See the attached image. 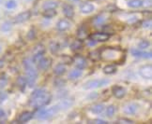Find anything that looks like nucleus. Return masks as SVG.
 Returning a JSON list of instances; mask_svg holds the SVG:
<instances>
[{"mask_svg": "<svg viewBox=\"0 0 152 124\" xmlns=\"http://www.w3.org/2000/svg\"><path fill=\"white\" fill-rule=\"evenodd\" d=\"M23 66H24L25 71H26V85L28 87H34L36 80L38 79V70L34 66V62L32 61L31 58H26L23 61Z\"/></svg>", "mask_w": 152, "mask_h": 124, "instance_id": "nucleus-1", "label": "nucleus"}, {"mask_svg": "<svg viewBox=\"0 0 152 124\" xmlns=\"http://www.w3.org/2000/svg\"><path fill=\"white\" fill-rule=\"evenodd\" d=\"M52 101V95L51 93H49L47 91L45 92H43L42 94L34 97V98H30V102H29V105H30L31 107L33 108H42L44 106L48 105Z\"/></svg>", "mask_w": 152, "mask_h": 124, "instance_id": "nucleus-2", "label": "nucleus"}, {"mask_svg": "<svg viewBox=\"0 0 152 124\" xmlns=\"http://www.w3.org/2000/svg\"><path fill=\"white\" fill-rule=\"evenodd\" d=\"M100 54H101V58H102V60L107 62L119 61L121 58H126V56L122 54L121 50L113 48H105L102 50Z\"/></svg>", "mask_w": 152, "mask_h": 124, "instance_id": "nucleus-3", "label": "nucleus"}, {"mask_svg": "<svg viewBox=\"0 0 152 124\" xmlns=\"http://www.w3.org/2000/svg\"><path fill=\"white\" fill-rule=\"evenodd\" d=\"M40 110L38 112L37 114V119L39 120H49L51 118L54 117L58 111H60L59 108H58V105H54L52 106L50 108H39Z\"/></svg>", "mask_w": 152, "mask_h": 124, "instance_id": "nucleus-4", "label": "nucleus"}, {"mask_svg": "<svg viewBox=\"0 0 152 124\" xmlns=\"http://www.w3.org/2000/svg\"><path fill=\"white\" fill-rule=\"evenodd\" d=\"M110 83V80L107 79H91L86 81L84 84L83 88L85 90H93V89H99L106 86Z\"/></svg>", "mask_w": 152, "mask_h": 124, "instance_id": "nucleus-5", "label": "nucleus"}, {"mask_svg": "<svg viewBox=\"0 0 152 124\" xmlns=\"http://www.w3.org/2000/svg\"><path fill=\"white\" fill-rule=\"evenodd\" d=\"M89 38L94 42H106L111 38V34L108 32H96L93 33Z\"/></svg>", "mask_w": 152, "mask_h": 124, "instance_id": "nucleus-6", "label": "nucleus"}, {"mask_svg": "<svg viewBox=\"0 0 152 124\" xmlns=\"http://www.w3.org/2000/svg\"><path fill=\"white\" fill-rule=\"evenodd\" d=\"M31 18V11L30 10H25L23 12H20L13 18V23L15 25H20V23L26 22Z\"/></svg>", "mask_w": 152, "mask_h": 124, "instance_id": "nucleus-7", "label": "nucleus"}, {"mask_svg": "<svg viewBox=\"0 0 152 124\" xmlns=\"http://www.w3.org/2000/svg\"><path fill=\"white\" fill-rule=\"evenodd\" d=\"M139 74L145 79H151L152 78V66L151 64H145L139 69Z\"/></svg>", "mask_w": 152, "mask_h": 124, "instance_id": "nucleus-8", "label": "nucleus"}, {"mask_svg": "<svg viewBox=\"0 0 152 124\" xmlns=\"http://www.w3.org/2000/svg\"><path fill=\"white\" fill-rule=\"evenodd\" d=\"M112 93L113 95L116 98V99H122L123 97H125V95L127 94V91L126 89L123 88L122 86H118V85H115L112 87Z\"/></svg>", "mask_w": 152, "mask_h": 124, "instance_id": "nucleus-9", "label": "nucleus"}, {"mask_svg": "<svg viewBox=\"0 0 152 124\" xmlns=\"http://www.w3.org/2000/svg\"><path fill=\"white\" fill-rule=\"evenodd\" d=\"M52 64V60L50 58L47 57H42L40 60L37 63V67L39 70H42V71H46Z\"/></svg>", "mask_w": 152, "mask_h": 124, "instance_id": "nucleus-10", "label": "nucleus"}, {"mask_svg": "<svg viewBox=\"0 0 152 124\" xmlns=\"http://www.w3.org/2000/svg\"><path fill=\"white\" fill-rule=\"evenodd\" d=\"M74 100L73 98H69V97H64L61 99V101L58 104V108L59 110H66L68 108H69L71 106L73 105Z\"/></svg>", "mask_w": 152, "mask_h": 124, "instance_id": "nucleus-11", "label": "nucleus"}, {"mask_svg": "<svg viewBox=\"0 0 152 124\" xmlns=\"http://www.w3.org/2000/svg\"><path fill=\"white\" fill-rule=\"evenodd\" d=\"M72 26V23L69 21H68L67 19H62L59 20L56 22V29L60 32H65L68 31Z\"/></svg>", "mask_w": 152, "mask_h": 124, "instance_id": "nucleus-12", "label": "nucleus"}, {"mask_svg": "<svg viewBox=\"0 0 152 124\" xmlns=\"http://www.w3.org/2000/svg\"><path fill=\"white\" fill-rule=\"evenodd\" d=\"M139 110V105L136 103H130L124 106L123 111L128 115H135Z\"/></svg>", "mask_w": 152, "mask_h": 124, "instance_id": "nucleus-13", "label": "nucleus"}, {"mask_svg": "<svg viewBox=\"0 0 152 124\" xmlns=\"http://www.w3.org/2000/svg\"><path fill=\"white\" fill-rule=\"evenodd\" d=\"M62 12H63L64 15H65L66 18H68V19H72V18L74 17V15H75L74 8L69 4H64L63 5Z\"/></svg>", "mask_w": 152, "mask_h": 124, "instance_id": "nucleus-14", "label": "nucleus"}, {"mask_svg": "<svg viewBox=\"0 0 152 124\" xmlns=\"http://www.w3.org/2000/svg\"><path fill=\"white\" fill-rule=\"evenodd\" d=\"M80 11L83 14H90L92 13L95 9L94 5L89 3V2H84L80 5Z\"/></svg>", "mask_w": 152, "mask_h": 124, "instance_id": "nucleus-15", "label": "nucleus"}, {"mask_svg": "<svg viewBox=\"0 0 152 124\" xmlns=\"http://www.w3.org/2000/svg\"><path fill=\"white\" fill-rule=\"evenodd\" d=\"M132 56L136 57V58H141V59H149L151 58V51L149 52H145L143 51L142 50L139 49H133L131 50Z\"/></svg>", "mask_w": 152, "mask_h": 124, "instance_id": "nucleus-16", "label": "nucleus"}, {"mask_svg": "<svg viewBox=\"0 0 152 124\" xmlns=\"http://www.w3.org/2000/svg\"><path fill=\"white\" fill-rule=\"evenodd\" d=\"M34 117V113L31 111H25L23 112L22 114H20L19 118H18V120L20 123H26L29 120H31Z\"/></svg>", "mask_w": 152, "mask_h": 124, "instance_id": "nucleus-17", "label": "nucleus"}, {"mask_svg": "<svg viewBox=\"0 0 152 124\" xmlns=\"http://www.w3.org/2000/svg\"><path fill=\"white\" fill-rule=\"evenodd\" d=\"M107 19H108V16L106 15V13H102V14H99L96 17L93 18L92 22H93V25H96V26L102 25L107 21Z\"/></svg>", "mask_w": 152, "mask_h": 124, "instance_id": "nucleus-18", "label": "nucleus"}, {"mask_svg": "<svg viewBox=\"0 0 152 124\" xmlns=\"http://www.w3.org/2000/svg\"><path fill=\"white\" fill-rule=\"evenodd\" d=\"M73 62H74V64H75L76 68L83 70L84 68L86 67L87 63H86V60L84 57H82V56H76L73 59Z\"/></svg>", "mask_w": 152, "mask_h": 124, "instance_id": "nucleus-19", "label": "nucleus"}, {"mask_svg": "<svg viewBox=\"0 0 152 124\" xmlns=\"http://www.w3.org/2000/svg\"><path fill=\"white\" fill-rule=\"evenodd\" d=\"M86 28L84 27V26H81L77 29V31H76V37H77V39H80V40H86L88 37V34H87Z\"/></svg>", "mask_w": 152, "mask_h": 124, "instance_id": "nucleus-20", "label": "nucleus"}, {"mask_svg": "<svg viewBox=\"0 0 152 124\" xmlns=\"http://www.w3.org/2000/svg\"><path fill=\"white\" fill-rule=\"evenodd\" d=\"M66 71H67V66H65V64H64V63H58L54 68V74L56 76H60L65 74Z\"/></svg>", "mask_w": 152, "mask_h": 124, "instance_id": "nucleus-21", "label": "nucleus"}, {"mask_svg": "<svg viewBox=\"0 0 152 124\" xmlns=\"http://www.w3.org/2000/svg\"><path fill=\"white\" fill-rule=\"evenodd\" d=\"M57 7L58 3L55 1V0H46L42 6V9H56Z\"/></svg>", "mask_w": 152, "mask_h": 124, "instance_id": "nucleus-22", "label": "nucleus"}, {"mask_svg": "<svg viewBox=\"0 0 152 124\" xmlns=\"http://www.w3.org/2000/svg\"><path fill=\"white\" fill-rule=\"evenodd\" d=\"M116 71H118V67H116L115 64L113 63L107 64V66H105L103 67V73L105 75H113L116 73Z\"/></svg>", "mask_w": 152, "mask_h": 124, "instance_id": "nucleus-23", "label": "nucleus"}, {"mask_svg": "<svg viewBox=\"0 0 152 124\" xmlns=\"http://www.w3.org/2000/svg\"><path fill=\"white\" fill-rule=\"evenodd\" d=\"M127 5L131 9H138L144 6V0H129Z\"/></svg>", "mask_w": 152, "mask_h": 124, "instance_id": "nucleus-24", "label": "nucleus"}, {"mask_svg": "<svg viewBox=\"0 0 152 124\" xmlns=\"http://www.w3.org/2000/svg\"><path fill=\"white\" fill-rule=\"evenodd\" d=\"M71 50L72 51H78L80 50L83 49L84 44H83V40H80V39H76L74 41H72V43L71 44Z\"/></svg>", "mask_w": 152, "mask_h": 124, "instance_id": "nucleus-25", "label": "nucleus"}, {"mask_svg": "<svg viewBox=\"0 0 152 124\" xmlns=\"http://www.w3.org/2000/svg\"><path fill=\"white\" fill-rule=\"evenodd\" d=\"M105 110V106L102 104H96L90 107V111L93 114H102Z\"/></svg>", "mask_w": 152, "mask_h": 124, "instance_id": "nucleus-26", "label": "nucleus"}, {"mask_svg": "<svg viewBox=\"0 0 152 124\" xmlns=\"http://www.w3.org/2000/svg\"><path fill=\"white\" fill-rule=\"evenodd\" d=\"M82 75H83V70L76 68L74 70H72L71 72L69 73L68 78H69V79H77Z\"/></svg>", "mask_w": 152, "mask_h": 124, "instance_id": "nucleus-27", "label": "nucleus"}, {"mask_svg": "<svg viewBox=\"0 0 152 124\" xmlns=\"http://www.w3.org/2000/svg\"><path fill=\"white\" fill-rule=\"evenodd\" d=\"M49 48H50V50L52 51V53H57L60 50L61 46L59 43L56 42V41H52V42L49 44Z\"/></svg>", "mask_w": 152, "mask_h": 124, "instance_id": "nucleus-28", "label": "nucleus"}, {"mask_svg": "<svg viewBox=\"0 0 152 124\" xmlns=\"http://www.w3.org/2000/svg\"><path fill=\"white\" fill-rule=\"evenodd\" d=\"M56 15V9H43L42 16L46 19H52Z\"/></svg>", "mask_w": 152, "mask_h": 124, "instance_id": "nucleus-29", "label": "nucleus"}, {"mask_svg": "<svg viewBox=\"0 0 152 124\" xmlns=\"http://www.w3.org/2000/svg\"><path fill=\"white\" fill-rule=\"evenodd\" d=\"M11 28H12V22H10V21H7V22H4L1 25L0 30H1L2 32H9L11 30Z\"/></svg>", "mask_w": 152, "mask_h": 124, "instance_id": "nucleus-30", "label": "nucleus"}, {"mask_svg": "<svg viewBox=\"0 0 152 124\" xmlns=\"http://www.w3.org/2000/svg\"><path fill=\"white\" fill-rule=\"evenodd\" d=\"M150 47V42L148 40H145V39H144V40H141L140 42L138 43V49L139 50H145V49H148V48H149Z\"/></svg>", "mask_w": 152, "mask_h": 124, "instance_id": "nucleus-31", "label": "nucleus"}, {"mask_svg": "<svg viewBox=\"0 0 152 124\" xmlns=\"http://www.w3.org/2000/svg\"><path fill=\"white\" fill-rule=\"evenodd\" d=\"M45 52V48L42 44H38L34 47L33 49V54H38V53H44Z\"/></svg>", "mask_w": 152, "mask_h": 124, "instance_id": "nucleus-32", "label": "nucleus"}, {"mask_svg": "<svg viewBox=\"0 0 152 124\" xmlns=\"http://www.w3.org/2000/svg\"><path fill=\"white\" fill-rule=\"evenodd\" d=\"M115 113V106L114 105H110L106 108V116L108 118H112Z\"/></svg>", "mask_w": 152, "mask_h": 124, "instance_id": "nucleus-33", "label": "nucleus"}, {"mask_svg": "<svg viewBox=\"0 0 152 124\" xmlns=\"http://www.w3.org/2000/svg\"><path fill=\"white\" fill-rule=\"evenodd\" d=\"M5 7L8 9H14L17 7V2L15 0H9V1L6 2Z\"/></svg>", "mask_w": 152, "mask_h": 124, "instance_id": "nucleus-34", "label": "nucleus"}, {"mask_svg": "<svg viewBox=\"0 0 152 124\" xmlns=\"http://www.w3.org/2000/svg\"><path fill=\"white\" fill-rule=\"evenodd\" d=\"M65 84H66V81L60 78H56L54 81V85L56 88H62L65 86Z\"/></svg>", "mask_w": 152, "mask_h": 124, "instance_id": "nucleus-35", "label": "nucleus"}, {"mask_svg": "<svg viewBox=\"0 0 152 124\" xmlns=\"http://www.w3.org/2000/svg\"><path fill=\"white\" fill-rule=\"evenodd\" d=\"M46 90L44 88H39V89H36L35 91H33V92L31 93V96L30 98H34V97H37L39 95H40V94H42L43 92H45Z\"/></svg>", "mask_w": 152, "mask_h": 124, "instance_id": "nucleus-36", "label": "nucleus"}, {"mask_svg": "<svg viewBox=\"0 0 152 124\" xmlns=\"http://www.w3.org/2000/svg\"><path fill=\"white\" fill-rule=\"evenodd\" d=\"M89 58L91 59L92 61H97L99 60V59L101 58V54H100V52L99 51H92L89 53Z\"/></svg>", "mask_w": 152, "mask_h": 124, "instance_id": "nucleus-37", "label": "nucleus"}, {"mask_svg": "<svg viewBox=\"0 0 152 124\" xmlns=\"http://www.w3.org/2000/svg\"><path fill=\"white\" fill-rule=\"evenodd\" d=\"M119 124H133L134 121L130 120V119H126V118H121V119L118 120V121H116Z\"/></svg>", "mask_w": 152, "mask_h": 124, "instance_id": "nucleus-38", "label": "nucleus"}, {"mask_svg": "<svg viewBox=\"0 0 152 124\" xmlns=\"http://www.w3.org/2000/svg\"><path fill=\"white\" fill-rule=\"evenodd\" d=\"M17 83L21 87H25L26 86V79L24 78V76H19L18 79H17Z\"/></svg>", "mask_w": 152, "mask_h": 124, "instance_id": "nucleus-39", "label": "nucleus"}, {"mask_svg": "<svg viewBox=\"0 0 152 124\" xmlns=\"http://www.w3.org/2000/svg\"><path fill=\"white\" fill-rule=\"evenodd\" d=\"M7 84H8V78L5 76H1L0 78V89H3Z\"/></svg>", "mask_w": 152, "mask_h": 124, "instance_id": "nucleus-40", "label": "nucleus"}, {"mask_svg": "<svg viewBox=\"0 0 152 124\" xmlns=\"http://www.w3.org/2000/svg\"><path fill=\"white\" fill-rule=\"evenodd\" d=\"M27 38L29 39V40H33L34 38H35V37H36V31L34 30V29H31L30 31H29L28 33H27Z\"/></svg>", "mask_w": 152, "mask_h": 124, "instance_id": "nucleus-41", "label": "nucleus"}, {"mask_svg": "<svg viewBox=\"0 0 152 124\" xmlns=\"http://www.w3.org/2000/svg\"><path fill=\"white\" fill-rule=\"evenodd\" d=\"M99 96V94L98 92H91L88 96H87V98H88L89 100H95L97 97Z\"/></svg>", "mask_w": 152, "mask_h": 124, "instance_id": "nucleus-42", "label": "nucleus"}, {"mask_svg": "<svg viewBox=\"0 0 152 124\" xmlns=\"http://www.w3.org/2000/svg\"><path fill=\"white\" fill-rule=\"evenodd\" d=\"M143 27L144 28H150L151 27V20H147L143 22Z\"/></svg>", "mask_w": 152, "mask_h": 124, "instance_id": "nucleus-43", "label": "nucleus"}, {"mask_svg": "<svg viewBox=\"0 0 152 124\" xmlns=\"http://www.w3.org/2000/svg\"><path fill=\"white\" fill-rule=\"evenodd\" d=\"M94 123H97V124H107L108 122L106 120H99V119H97V120H94Z\"/></svg>", "mask_w": 152, "mask_h": 124, "instance_id": "nucleus-44", "label": "nucleus"}, {"mask_svg": "<svg viewBox=\"0 0 152 124\" xmlns=\"http://www.w3.org/2000/svg\"><path fill=\"white\" fill-rule=\"evenodd\" d=\"M6 117V112L3 109H0V119H3Z\"/></svg>", "mask_w": 152, "mask_h": 124, "instance_id": "nucleus-45", "label": "nucleus"}, {"mask_svg": "<svg viewBox=\"0 0 152 124\" xmlns=\"http://www.w3.org/2000/svg\"><path fill=\"white\" fill-rule=\"evenodd\" d=\"M4 64H5V63H4V61L2 60V59H0V69H1L3 66H4Z\"/></svg>", "mask_w": 152, "mask_h": 124, "instance_id": "nucleus-46", "label": "nucleus"}, {"mask_svg": "<svg viewBox=\"0 0 152 124\" xmlns=\"http://www.w3.org/2000/svg\"><path fill=\"white\" fill-rule=\"evenodd\" d=\"M69 1H71V2H73V3H75V2H78L79 0H69Z\"/></svg>", "mask_w": 152, "mask_h": 124, "instance_id": "nucleus-47", "label": "nucleus"}, {"mask_svg": "<svg viewBox=\"0 0 152 124\" xmlns=\"http://www.w3.org/2000/svg\"><path fill=\"white\" fill-rule=\"evenodd\" d=\"M0 51H1V46H0Z\"/></svg>", "mask_w": 152, "mask_h": 124, "instance_id": "nucleus-48", "label": "nucleus"}, {"mask_svg": "<svg viewBox=\"0 0 152 124\" xmlns=\"http://www.w3.org/2000/svg\"><path fill=\"white\" fill-rule=\"evenodd\" d=\"M26 1H29V0H26Z\"/></svg>", "mask_w": 152, "mask_h": 124, "instance_id": "nucleus-49", "label": "nucleus"}, {"mask_svg": "<svg viewBox=\"0 0 152 124\" xmlns=\"http://www.w3.org/2000/svg\"><path fill=\"white\" fill-rule=\"evenodd\" d=\"M0 2H1V0H0Z\"/></svg>", "mask_w": 152, "mask_h": 124, "instance_id": "nucleus-50", "label": "nucleus"}]
</instances>
